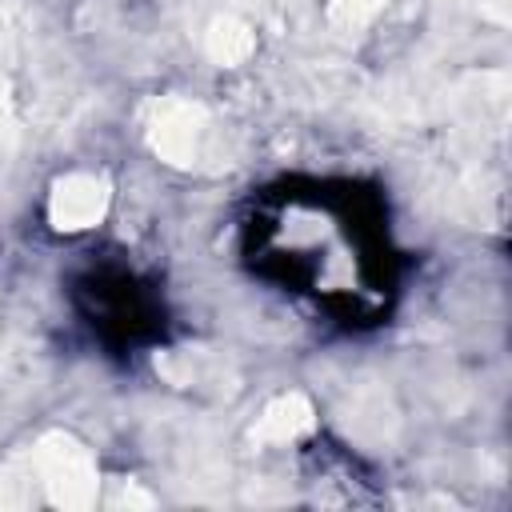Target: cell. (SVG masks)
<instances>
[{"mask_svg":"<svg viewBox=\"0 0 512 512\" xmlns=\"http://www.w3.org/2000/svg\"><path fill=\"white\" fill-rule=\"evenodd\" d=\"M204 52L212 64L220 68H232V64H244L252 52H256V32L240 20V16H216L204 32Z\"/></svg>","mask_w":512,"mask_h":512,"instance_id":"5b68a950","label":"cell"},{"mask_svg":"<svg viewBox=\"0 0 512 512\" xmlns=\"http://www.w3.org/2000/svg\"><path fill=\"white\" fill-rule=\"evenodd\" d=\"M112 504H116V508H124V504H136V508H152V496H148V492H140V488H128V484H120V492L112 496Z\"/></svg>","mask_w":512,"mask_h":512,"instance_id":"30bf717a","label":"cell"},{"mask_svg":"<svg viewBox=\"0 0 512 512\" xmlns=\"http://www.w3.org/2000/svg\"><path fill=\"white\" fill-rule=\"evenodd\" d=\"M108 200H112V188L104 176H96V172L60 176L48 192V224L56 232H84L104 220Z\"/></svg>","mask_w":512,"mask_h":512,"instance_id":"3957f363","label":"cell"},{"mask_svg":"<svg viewBox=\"0 0 512 512\" xmlns=\"http://www.w3.org/2000/svg\"><path fill=\"white\" fill-rule=\"evenodd\" d=\"M312 424H316V412H312L308 396H300V392H280V396L268 400L264 412L256 416L252 440H260V444H292V440H300L304 432H312Z\"/></svg>","mask_w":512,"mask_h":512,"instance_id":"277c9868","label":"cell"},{"mask_svg":"<svg viewBox=\"0 0 512 512\" xmlns=\"http://www.w3.org/2000/svg\"><path fill=\"white\" fill-rule=\"evenodd\" d=\"M12 140H16V108H12L8 84L0 80V148H12Z\"/></svg>","mask_w":512,"mask_h":512,"instance_id":"9c48e42d","label":"cell"},{"mask_svg":"<svg viewBox=\"0 0 512 512\" xmlns=\"http://www.w3.org/2000/svg\"><path fill=\"white\" fill-rule=\"evenodd\" d=\"M28 460H32V472H36L48 504L72 508V512L96 504V496H100V472H96L92 452L76 436L48 432V436H40L32 444Z\"/></svg>","mask_w":512,"mask_h":512,"instance_id":"6da1fadb","label":"cell"},{"mask_svg":"<svg viewBox=\"0 0 512 512\" xmlns=\"http://www.w3.org/2000/svg\"><path fill=\"white\" fill-rule=\"evenodd\" d=\"M32 480H36L32 460H24V464H4V468H0V508H20V504H28V500H32Z\"/></svg>","mask_w":512,"mask_h":512,"instance_id":"52a82bcc","label":"cell"},{"mask_svg":"<svg viewBox=\"0 0 512 512\" xmlns=\"http://www.w3.org/2000/svg\"><path fill=\"white\" fill-rule=\"evenodd\" d=\"M212 368H216V360H212L208 352H200V348H172V352H160V356H156V372H160L164 380H172L176 388L200 384Z\"/></svg>","mask_w":512,"mask_h":512,"instance_id":"8992f818","label":"cell"},{"mask_svg":"<svg viewBox=\"0 0 512 512\" xmlns=\"http://www.w3.org/2000/svg\"><path fill=\"white\" fill-rule=\"evenodd\" d=\"M388 0H328V16L336 28H364Z\"/></svg>","mask_w":512,"mask_h":512,"instance_id":"ba28073f","label":"cell"},{"mask_svg":"<svg viewBox=\"0 0 512 512\" xmlns=\"http://www.w3.org/2000/svg\"><path fill=\"white\" fill-rule=\"evenodd\" d=\"M212 136V116L204 104L184 100V96H160L148 108V124H144V140L148 148L172 164V168H192L200 164L204 148Z\"/></svg>","mask_w":512,"mask_h":512,"instance_id":"7a4b0ae2","label":"cell"}]
</instances>
